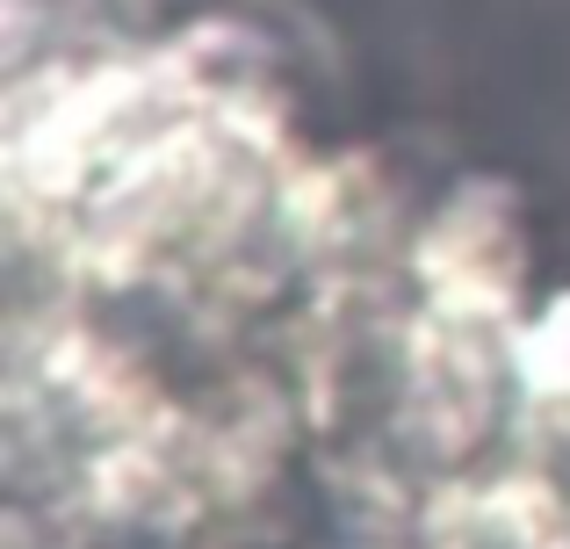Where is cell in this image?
<instances>
[{"label":"cell","mask_w":570,"mask_h":549,"mask_svg":"<svg viewBox=\"0 0 570 549\" xmlns=\"http://www.w3.org/2000/svg\"><path fill=\"white\" fill-rule=\"evenodd\" d=\"M412 275L426 311L513 333L520 296H528V232H520L513 196L499 182L455 188L412 239Z\"/></svg>","instance_id":"6da1fadb"},{"label":"cell","mask_w":570,"mask_h":549,"mask_svg":"<svg viewBox=\"0 0 570 549\" xmlns=\"http://www.w3.org/2000/svg\"><path fill=\"white\" fill-rule=\"evenodd\" d=\"M513 391L542 412H570V290L513 325Z\"/></svg>","instance_id":"7a4b0ae2"}]
</instances>
